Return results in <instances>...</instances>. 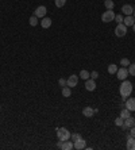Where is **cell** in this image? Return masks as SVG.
Masks as SVG:
<instances>
[{
	"mask_svg": "<svg viewBox=\"0 0 135 150\" xmlns=\"http://www.w3.org/2000/svg\"><path fill=\"white\" fill-rule=\"evenodd\" d=\"M118 25H120V23H123V21H124V18L122 16V14H118V15H115V19H114Z\"/></svg>",
	"mask_w": 135,
	"mask_h": 150,
	"instance_id": "cell-25",
	"label": "cell"
},
{
	"mask_svg": "<svg viewBox=\"0 0 135 150\" xmlns=\"http://www.w3.org/2000/svg\"><path fill=\"white\" fill-rule=\"evenodd\" d=\"M46 12H47V10H46L45 6H39V7L35 8L34 15H35L37 18H45V16H46Z\"/></svg>",
	"mask_w": 135,
	"mask_h": 150,
	"instance_id": "cell-6",
	"label": "cell"
},
{
	"mask_svg": "<svg viewBox=\"0 0 135 150\" xmlns=\"http://www.w3.org/2000/svg\"><path fill=\"white\" fill-rule=\"evenodd\" d=\"M58 84L64 88V87H66V85H68V80H65V79H59V80H58Z\"/></svg>",
	"mask_w": 135,
	"mask_h": 150,
	"instance_id": "cell-29",
	"label": "cell"
},
{
	"mask_svg": "<svg viewBox=\"0 0 135 150\" xmlns=\"http://www.w3.org/2000/svg\"><path fill=\"white\" fill-rule=\"evenodd\" d=\"M80 77H81L83 80H88V79L90 77V73L88 72V70H81V72H80Z\"/></svg>",
	"mask_w": 135,
	"mask_h": 150,
	"instance_id": "cell-23",
	"label": "cell"
},
{
	"mask_svg": "<svg viewBox=\"0 0 135 150\" xmlns=\"http://www.w3.org/2000/svg\"><path fill=\"white\" fill-rule=\"evenodd\" d=\"M54 3H56V6L58 8H61V7H64L66 4V0H54Z\"/></svg>",
	"mask_w": 135,
	"mask_h": 150,
	"instance_id": "cell-26",
	"label": "cell"
},
{
	"mask_svg": "<svg viewBox=\"0 0 135 150\" xmlns=\"http://www.w3.org/2000/svg\"><path fill=\"white\" fill-rule=\"evenodd\" d=\"M127 149L135 150V138L131 135H128V138H127Z\"/></svg>",
	"mask_w": 135,
	"mask_h": 150,
	"instance_id": "cell-13",
	"label": "cell"
},
{
	"mask_svg": "<svg viewBox=\"0 0 135 150\" xmlns=\"http://www.w3.org/2000/svg\"><path fill=\"white\" fill-rule=\"evenodd\" d=\"M132 28H134V31H135V23H134V25H132Z\"/></svg>",
	"mask_w": 135,
	"mask_h": 150,
	"instance_id": "cell-34",
	"label": "cell"
},
{
	"mask_svg": "<svg viewBox=\"0 0 135 150\" xmlns=\"http://www.w3.org/2000/svg\"><path fill=\"white\" fill-rule=\"evenodd\" d=\"M62 143H64V141H58V143H57V147H58V149H61V147H62Z\"/></svg>",
	"mask_w": 135,
	"mask_h": 150,
	"instance_id": "cell-33",
	"label": "cell"
},
{
	"mask_svg": "<svg viewBox=\"0 0 135 150\" xmlns=\"http://www.w3.org/2000/svg\"><path fill=\"white\" fill-rule=\"evenodd\" d=\"M70 138H72L73 141H76V139H78V138H81V135H80V134H70Z\"/></svg>",
	"mask_w": 135,
	"mask_h": 150,
	"instance_id": "cell-30",
	"label": "cell"
},
{
	"mask_svg": "<svg viewBox=\"0 0 135 150\" xmlns=\"http://www.w3.org/2000/svg\"><path fill=\"white\" fill-rule=\"evenodd\" d=\"M41 26L43 28H49L50 26H52V19L50 18H42V21H41Z\"/></svg>",
	"mask_w": 135,
	"mask_h": 150,
	"instance_id": "cell-16",
	"label": "cell"
},
{
	"mask_svg": "<svg viewBox=\"0 0 135 150\" xmlns=\"http://www.w3.org/2000/svg\"><path fill=\"white\" fill-rule=\"evenodd\" d=\"M132 14H134V18H135V8H134V12H132Z\"/></svg>",
	"mask_w": 135,
	"mask_h": 150,
	"instance_id": "cell-35",
	"label": "cell"
},
{
	"mask_svg": "<svg viewBox=\"0 0 135 150\" xmlns=\"http://www.w3.org/2000/svg\"><path fill=\"white\" fill-rule=\"evenodd\" d=\"M62 96L64 98H70V96H72V91H70V88L68 87V85L62 88Z\"/></svg>",
	"mask_w": 135,
	"mask_h": 150,
	"instance_id": "cell-19",
	"label": "cell"
},
{
	"mask_svg": "<svg viewBox=\"0 0 135 150\" xmlns=\"http://www.w3.org/2000/svg\"><path fill=\"white\" fill-rule=\"evenodd\" d=\"M130 64H131V62H130V59H128V58H122L120 59V65H122V67H128V65H130Z\"/></svg>",
	"mask_w": 135,
	"mask_h": 150,
	"instance_id": "cell-27",
	"label": "cell"
},
{
	"mask_svg": "<svg viewBox=\"0 0 135 150\" xmlns=\"http://www.w3.org/2000/svg\"><path fill=\"white\" fill-rule=\"evenodd\" d=\"M0 108H1V107H0Z\"/></svg>",
	"mask_w": 135,
	"mask_h": 150,
	"instance_id": "cell-36",
	"label": "cell"
},
{
	"mask_svg": "<svg viewBox=\"0 0 135 150\" xmlns=\"http://www.w3.org/2000/svg\"><path fill=\"white\" fill-rule=\"evenodd\" d=\"M123 23H124V25L127 26V27H128V26H132V25L135 23V18L132 16V15H127V16L124 18V21H123Z\"/></svg>",
	"mask_w": 135,
	"mask_h": 150,
	"instance_id": "cell-15",
	"label": "cell"
},
{
	"mask_svg": "<svg viewBox=\"0 0 135 150\" xmlns=\"http://www.w3.org/2000/svg\"><path fill=\"white\" fill-rule=\"evenodd\" d=\"M122 12L127 16V15H132V12H134V8H132V6H130V4H124L123 7H122Z\"/></svg>",
	"mask_w": 135,
	"mask_h": 150,
	"instance_id": "cell-11",
	"label": "cell"
},
{
	"mask_svg": "<svg viewBox=\"0 0 135 150\" xmlns=\"http://www.w3.org/2000/svg\"><path fill=\"white\" fill-rule=\"evenodd\" d=\"M77 83H78V77H77L76 74H72V76H69V79H68V87H69V88L76 87Z\"/></svg>",
	"mask_w": 135,
	"mask_h": 150,
	"instance_id": "cell-9",
	"label": "cell"
},
{
	"mask_svg": "<svg viewBox=\"0 0 135 150\" xmlns=\"http://www.w3.org/2000/svg\"><path fill=\"white\" fill-rule=\"evenodd\" d=\"M119 92H120V95H122V99L126 100L127 98H130V95H131V92H132V84L128 80H123L120 88H119Z\"/></svg>",
	"mask_w": 135,
	"mask_h": 150,
	"instance_id": "cell-1",
	"label": "cell"
},
{
	"mask_svg": "<svg viewBox=\"0 0 135 150\" xmlns=\"http://www.w3.org/2000/svg\"><path fill=\"white\" fill-rule=\"evenodd\" d=\"M108 73H111V74H114V73H116L118 72V67L115 65V64H111V65H108Z\"/></svg>",
	"mask_w": 135,
	"mask_h": 150,
	"instance_id": "cell-22",
	"label": "cell"
},
{
	"mask_svg": "<svg viewBox=\"0 0 135 150\" xmlns=\"http://www.w3.org/2000/svg\"><path fill=\"white\" fill-rule=\"evenodd\" d=\"M61 149H62V150H72V149H74V143L70 142L69 139H68V141H64L62 147H61Z\"/></svg>",
	"mask_w": 135,
	"mask_h": 150,
	"instance_id": "cell-17",
	"label": "cell"
},
{
	"mask_svg": "<svg viewBox=\"0 0 135 150\" xmlns=\"http://www.w3.org/2000/svg\"><path fill=\"white\" fill-rule=\"evenodd\" d=\"M97 77H99V73H97L96 70H93V72L90 73V79H93V80H96Z\"/></svg>",
	"mask_w": 135,
	"mask_h": 150,
	"instance_id": "cell-31",
	"label": "cell"
},
{
	"mask_svg": "<svg viewBox=\"0 0 135 150\" xmlns=\"http://www.w3.org/2000/svg\"><path fill=\"white\" fill-rule=\"evenodd\" d=\"M57 137H58L59 141H68V139H70L69 130L65 129V127H59V129H57Z\"/></svg>",
	"mask_w": 135,
	"mask_h": 150,
	"instance_id": "cell-2",
	"label": "cell"
},
{
	"mask_svg": "<svg viewBox=\"0 0 135 150\" xmlns=\"http://www.w3.org/2000/svg\"><path fill=\"white\" fill-rule=\"evenodd\" d=\"M119 116H120L122 119H127L128 116H131V111H130L128 108L122 110V111H120V115H119Z\"/></svg>",
	"mask_w": 135,
	"mask_h": 150,
	"instance_id": "cell-18",
	"label": "cell"
},
{
	"mask_svg": "<svg viewBox=\"0 0 135 150\" xmlns=\"http://www.w3.org/2000/svg\"><path fill=\"white\" fill-rule=\"evenodd\" d=\"M126 34H127V26H126L124 23H120V25L116 26V28H115V35H116V37L122 38V37H124Z\"/></svg>",
	"mask_w": 135,
	"mask_h": 150,
	"instance_id": "cell-3",
	"label": "cell"
},
{
	"mask_svg": "<svg viewBox=\"0 0 135 150\" xmlns=\"http://www.w3.org/2000/svg\"><path fill=\"white\" fill-rule=\"evenodd\" d=\"M128 74H131V76H135V62H134V64H130V65H128Z\"/></svg>",
	"mask_w": 135,
	"mask_h": 150,
	"instance_id": "cell-24",
	"label": "cell"
},
{
	"mask_svg": "<svg viewBox=\"0 0 135 150\" xmlns=\"http://www.w3.org/2000/svg\"><path fill=\"white\" fill-rule=\"evenodd\" d=\"M124 127H128V129H131L132 126H135V119L132 116H128L127 119H124V123H123Z\"/></svg>",
	"mask_w": 135,
	"mask_h": 150,
	"instance_id": "cell-14",
	"label": "cell"
},
{
	"mask_svg": "<svg viewBox=\"0 0 135 150\" xmlns=\"http://www.w3.org/2000/svg\"><path fill=\"white\" fill-rule=\"evenodd\" d=\"M130 135L134 137V138H135V126H132L131 130H130Z\"/></svg>",
	"mask_w": 135,
	"mask_h": 150,
	"instance_id": "cell-32",
	"label": "cell"
},
{
	"mask_svg": "<svg viewBox=\"0 0 135 150\" xmlns=\"http://www.w3.org/2000/svg\"><path fill=\"white\" fill-rule=\"evenodd\" d=\"M123 123H124V119H122L120 116H119V118H116V119H115V125H116V126H119V127H120V126H123Z\"/></svg>",
	"mask_w": 135,
	"mask_h": 150,
	"instance_id": "cell-28",
	"label": "cell"
},
{
	"mask_svg": "<svg viewBox=\"0 0 135 150\" xmlns=\"http://www.w3.org/2000/svg\"><path fill=\"white\" fill-rule=\"evenodd\" d=\"M93 114H95V108H92V107H85V108H83V115L87 116V118L93 116Z\"/></svg>",
	"mask_w": 135,
	"mask_h": 150,
	"instance_id": "cell-12",
	"label": "cell"
},
{
	"mask_svg": "<svg viewBox=\"0 0 135 150\" xmlns=\"http://www.w3.org/2000/svg\"><path fill=\"white\" fill-rule=\"evenodd\" d=\"M114 19H115V12L112 10H107L101 15V21H103L104 23H110V22H112Z\"/></svg>",
	"mask_w": 135,
	"mask_h": 150,
	"instance_id": "cell-4",
	"label": "cell"
},
{
	"mask_svg": "<svg viewBox=\"0 0 135 150\" xmlns=\"http://www.w3.org/2000/svg\"><path fill=\"white\" fill-rule=\"evenodd\" d=\"M116 77H118L119 80H127L128 77V69L124 67H122L120 69H118V72H116Z\"/></svg>",
	"mask_w": 135,
	"mask_h": 150,
	"instance_id": "cell-5",
	"label": "cell"
},
{
	"mask_svg": "<svg viewBox=\"0 0 135 150\" xmlns=\"http://www.w3.org/2000/svg\"><path fill=\"white\" fill-rule=\"evenodd\" d=\"M74 149H77V150L87 149V141L83 139V138H78V139H76V141H74Z\"/></svg>",
	"mask_w": 135,
	"mask_h": 150,
	"instance_id": "cell-7",
	"label": "cell"
},
{
	"mask_svg": "<svg viewBox=\"0 0 135 150\" xmlns=\"http://www.w3.org/2000/svg\"><path fill=\"white\" fill-rule=\"evenodd\" d=\"M28 23H30V26H33V27H35V26L38 25V18L35 16V15H33L30 19H28Z\"/></svg>",
	"mask_w": 135,
	"mask_h": 150,
	"instance_id": "cell-21",
	"label": "cell"
},
{
	"mask_svg": "<svg viewBox=\"0 0 135 150\" xmlns=\"http://www.w3.org/2000/svg\"><path fill=\"white\" fill-rule=\"evenodd\" d=\"M85 89L89 92L95 91L96 89V83H95L93 79H88V80H85Z\"/></svg>",
	"mask_w": 135,
	"mask_h": 150,
	"instance_id": "cell-8",
	"label": "cell"
},
{
	"mask_svg": "<svg viewBox=\"0 0 135 150\" xmlns=\"http://www.w3.org/2000/svg\"><path fill=\"white\" fill-rule=\"evenodd\" d=\"M104 6H105V8H107V10H114L115 3L112 1V0H105V1H104Z\"/></svg>",
	"mask_w": 135,
	"mask_h": 150,
	"instance_id": "cell-20",
	"label": "cell"
},
{
	"mask_svg": "<svg viewBox=\"0 0 135 150\" xmlns=\"http://www.w3.org/2000/svg\"><path fill=\"white\" fill-rule=\"evenodd\" d=\"M126 108H128L130 111H132V112L135 111V99L134 98L126 99Z\"/></svg>",
	"mask_w": 135,
	"mask_h": 150,
	"instance_id": "cell-10",
	"label": "cell"
}]
</instances>
